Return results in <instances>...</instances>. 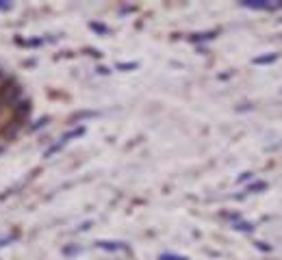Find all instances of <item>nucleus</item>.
I'll return each instance as SVG.
<instances>
[{
  "instance_id": "7ed1b4c3",
  "label": "nucleus",
  "mask_w": 282,
  "mask_h": 260,
  "mask_svg": "<svg viewBox=\"0 0 282 260\" xmlns=\"http://www.w3.org/2000/svg\"><path fill=\"white\" fill-rule=\"evenodd\" d=\"M96 247L109 249V252H119V249H126V245H124V243H117V241H98Z\"/></svg>"
},
{
  "instance_id": "9d476101",
  "label": "nucleus",
  "mask_w": 282,
  "mask_h": 260,
  "mask_svg": "<svg viewBox=\"0 0 282 260\" xmlns=\"http://www.w3.org/2000/svg\"><path fill=\"white\" fill-rule=\"evenodd\" d=\"M91 28H93V30H98V33H107V30H109L107 26H102V24H96V22L91 24Z\"/></svg>"
},
{
  "instance_id": "f03ea898",
  "label": "nucleus",
  "mask_w": 282,
  "mask_h": 260,
  "mask_svg": "<svg viewBox=\"0 0 282 260\" xmlns=\"http://www.w3.org/2000/svg\"><path fill=\"white\" fill-rule=\"evenodd\" d=\"M243 7L248 9H260V11H274V9H280L282 2H267V0H245Z\"/></svg>"
},
{
  "instance_id": "39448f33",
  "label": "nucleus",
  "mask_w": 282,
  "mask_h": 260,
  "mask_svg": "<svg viewBox=\"0 0 282 260\" xmlns=\"http://www.w3.org/2000/svg\"><path fill=\"white\" fill-rule=\"evenodd\" d=\"M234 230H241V232H252V230H254V226H252V223H245V221H241V223H234Z\"/></svg>"
},
{
  "instance_id": "f257e3e1",
  "label": "nucleus",
  "mask_w": 282,
  "mask_h": 260,
  "mask_svg": "<svg viewBox=\"0 0 282 260\" xmlns=\"http://www.w3.org/2000/svg\"><path fill=\"white\" fill-rule=\"evenodd\" d=\"M81 134H85V126H78V128H74V130H70L67 134H63V137H61V141H59V143L52 145L48 152H46V156H52L55 152H59V150L63 148V145H65L67 141H70V139H76V137H81Z\"/></svg>"
},
{
  "instance_id": "ddd939ff",
  "label": "nucleus",
  "mask_w": 282,
  "mask_h": 260,
  "mask_svg": "<svg viewBox=\"0 0 282 260\" xmlns=\"http://www.w3.org/2000/svg\"><path fill=\"white\" fill-rule=\"evenodd\" d=\"M0 80H2V72H0Z\"/></svg>"
},
{
  "instance_id": "20e7f679",
  "label": "nucleus",
  "mask_w": 282,
  "mask_h": 260,
  "mask_svg": "<svg viewBox=\"0 0 282 260\" xmlns=\"http://www.w3.org/2000/svg\"><path fill=\"white\" fill-rule=\"evenodd\" d=\"M276 59H278V54H267V56H258V59H254V63L256 65H267V63H274Z\"/></svg>"
},
{
  "instance_id": "9b49d317",
  "label": "nucleus",
  "mask_w": 282,
  "mask_h": 260,
  "mask_svg": "<svg viewBox=\"0 0 282 260\" xmlns=\"http://www.w3.org/2000/svg\"><path fill=\"white\" fill-rule=\"evenodd\" d=\"M256 247H260L263 252H271V247H269V245H265V243H256Z\"/></svg>"
},
{
  "instance_id": "1a4fd4ad",
  "label": "nucleus",
  "mask_w": 282,
  "mask_h": 260,
  "mask_svg": "<svg viewBox=\"0 0 282 260\" xmlns=\"http://www.w3.org/2000/svg\"><path fill=\"white\" fill-rule=\"evenodd\" d=\"M117 70H137V63H117Z\"/></svg>"
},
{
  "instance_id": "f8f14e48",
  "label": "nucleus",
  "mask_w": 282,
  "mask_h": 260,
  "mask_svg": "<svg viewBox=\"0 0 282 260\" xmlns=\"http://www.w3.org/2000/svg\"><path fill=\"white\" fill-rule=\"evenodd\" d=\"M9 7H11V4H9V2H0V11H7Z\"/></svg>"
},
{
  "instance_id": "6e6552de",
  "label": "nucleus",
  "mask_w": 282,
  "mask_h": 260,
  "mask_svg": "<svg viewBox=\"0 0 282 260\" xmlns=\"http://www.w3.org/2000/svg\"><path fill=\"white\" fill-rule=\"evenodd\" d=\"M215 37V33H206V35H193V41H200V39H213Z\"/></svg>"
},
{
  "instance_id": "423d86ee",
  "label": "nucleus",
  "mask_w": 282,
  "mask_h": 260,
  "mask_svg": "<svg viewBox=\"0 0 282 260\" xmlns=\"http://www.w3.org/2000/svg\"><path fill=\"white\" fill-rule=\"evenodd\" d=\"M265 189H267V184H265V182H254V184L248 189V193H254V191H265Z\"/></svg>"
},
{
  "instance_id": "0eeeda50",
  "label": "nucleus",
  "mask_w": 282,
  "mask_h": 260,
  "mask_svg": "<svg viewBox=\"0 0 282 260\" xmlns=\"http://www.w3.org/2000/svg\"><path fill=\"white\" fill-rule=\"evenodd\" d=\"M159 260H189V258H185V256H174V254H161Z\"/></svg>"
},
{
  "instance_id": "4468645a",
  "label": "nucleus",
  "mask_w": 282,
  "mask_h": 260,
  "mask_svg": "<svg viewBox=\"0 0 282 260\" xmlns=\"http://www.w3.org/2000/svg\"><path fill=\"white\" fill-rule=\"evenodd\" d=\"M0 152H2V148H0Z\"/></svg>"
}]
</instances>
